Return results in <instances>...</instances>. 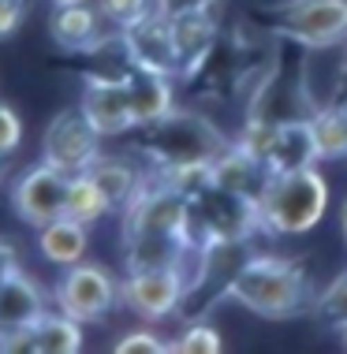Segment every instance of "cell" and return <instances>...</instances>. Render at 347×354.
<instances>
[{
	"label": "cell",
	"instance_id": "cell-26",
	"mask_svg": "<svg viewBox=\"0 0 347 354\" xmlns=\"http://www.w3.org/2000/svg\"><path fill=\"white\" fill-rule=\"evenodd\" d=\"M314 313L329 324V328H344V324H347V269L336 276L321 295H317Z\"/></svg>",
	"mask_w": 347,
	"mask_h": 354
},
{
	"label": "cell",
	"instance_id": "cell-19",
	"mask_svg": "<svg viewBox=\"0 0 347 354\" xmlns=\"http://www.w3.org/2000/svg\"><path fill=\"white\" fill-rule=\"evenodd\" d=\"M195 250H187L179 235H127L123 239V265L127 272L142 269H187Z\"/></svg>",
	"mask_w": 347,
	"mask_h": 354
},
{
	"label": "cell",
	"instance_id": "cell-20",
	"mask_svg": "<svg viewBox=\"0 0 347 354\" xmlns=\"http://www.w3.org/2000/svg\"><path fill=\"white\" fill-rule=\"evenodd\" d=\"M86 246H90V224L71 216H56L45 227H37V250H42L45 261L60 265H79L86 257Z\"/></svg>",
	"mask_w": 347,
	"mask_h": 354
},
{
	"label": "cell",
	"instance_id": "cell-7",
	"mask_svg": "<svg viewBox=\"0 0 347 354\" xmlns=\"http://www.w3.org/2000/svg\"><path fill=\"white\" fill-rule=\"evenodd\" d=\"M101 157V135L90 120L82 116V109H60L49 120L42 135V160L53 168L67 171V176H79V171H90Z\"/></svg>",
	"mask_w": 347,
	"mask_h": 354
},
{
	"label": "cell",
	"instance_id": "cell-21",
	"mask_svg": "<svg viewBox=\"0 0 347 354\" xmlns=\"http://www.w3.org/2000/svg\"><path fill=\"white\" fill-rule=\"evenodd\" d=\"M90 176H94V183L105 190V198L112 202V209H123L134 194H139V187L146 183V176H142V171L134 168L131 160H123V157H105V153L98 157V165L90 168Z\"/></svg>",
	"mask_w": 347,
	"mask_h": 354
},
{
	"label": "cell",
	"instance_id": "cell-35",
	"mask_svg": "<svg viewBox=\"0 0 347 354\" xmlns=\"http://www.w3.org/2000/svg\"><path fill=\"white\" fill-rule=\"evenodd\" d=\"M340 109H344V116H347V90L340 93Z\"/></svg>",
	"mask_w": 347,
	"mask_h": 354
},
{
	"label": "cell",
	"instance_id": "cell-34",
	"mask_svg": "<svg viewBox=\"0 0 347 354\" xmlns=\"http://www.w3.org/2000/svg\"><path fill=\"white\" fill-rule=\"evenodd\" d=\"M340 227H344V239H347V198H344V205H340Z\"/></svg>",
	"mask_w": 347,
	"mask_h": 354
},
{
	"label": "cell",
	"instance_id": "cell-3",
	"mask_svg": "<svg viewBox=\"0 0 347 354\" xmlns=\"http://www.w3.org/2000/svg\"><path fill=\"white\" fill-rule=\"evenodd\" d=\"M325 209H329V183L317 171V165L273 176L265 194L258 198L265 235H306L310 227L321 224Z\"/></svg>",
	"mask_w": 347,
	"mask_h": 354
},
{
	"label": "cell",
	"instance_id": "cell-12",
	"mask_svg": "<svg viewBox=\"0 0 347 354\" xmlns=\"http://www.w3.org/2000/svg\"><path fill=\"white\" fill-rule=\"evenodd\" d=\"M168 19H172V37H176V53H179V79L195 82L198 71L206 68V60L220 45L217 4L190 8V12H179V15H168Z\"/></svg>",
	"mask_w": 347,
	"mask_h": 354
},
{
	"label": "cell",
	"instance_id": "cell-29",
	"mask_svg": "<svg viewBox=\"0 0 347 354\" xmlns=\"http://www.w3.org/2000/svg\"><path fill=\"white\" fill-rule=\"evenodd\" d=\"M112 351L116 354H165V351H172V343L161 339L153 328H131L112 343Z\"/></svg>",
	"mask_w": 347,
	"mask_h": 354
},
{
	"label": "cell",
	"instance_id": "cell-1",
	"mask_svg": "<svg viewBox=\"0 0 347 354\" xmlns=\"http://www.w3.org/2000/svg\"><path fill=\"white\" fill-rule=\"evenodd\" d=\"M228 299L258 317L287 321L299 313H310L317 295L299 261H287L276 254H250L228 287Z\"/></svg>",
	"mask_w": 347,
	"mask_h": 354
},
{
	"label": "cell",
	"instance_id": "cell-37",
	"mask_svg": "<svg viewBox=\"0 0 347 354\" xmlns=\"http://www.w3.org/2000/svg\"><path fill=\"white\" fill-rule=\"evenodd\" d=\"M49 4H53V8H56V4H71V0H49Z\"/></svg>",
	"mask_w": 347,
	"mask_h": 354
},
{
	"label": "cell",
	"instance_id": "cell-30",
	"mask_svg": "<svg viewBox=\"0 0 347 354\" xmlns=\"http://www.w3.org/2000/svg\"><path fill=\"white\" fill-rule=\"evenodd\" d=\"M19 146H23V120L8 101H0V165L12 160Z\"/></svg>",
	"mask_w": 347,
	"mask_h": 354
},
{
	"label": "cell",
	"instance_id": "cell-8",
	"mask_svg": "<svg viewBox=\"0 0 347 354\" xmlns=\"http://www.w3.org/2000/svg\"><path fill=\"white\" fill-rule=\"evenodd\" d=\"M187 194H179L176 187L161 183L157 176H146V183L139 187V194L131 198L123 213V239L127 235H179L183 220H187Z\"/></svg>",
	"mask_w": 347,
	"mask_h": 354
},
{
	"label": "cell",
	"instance_id": "cell-25",
	"mask_svg": "<svg viewBox=\"0 0 347 354\" xmlns=\"http://www.w3.org/2000/svg\"><path fill=\"white\" fill-rule=\"evenodd\" d=\"M172 351H176V354H220V351H224V339H220L217 324L195 317L176 339H172Z\"/></svg>",
	"mask_w": 347,
	"mask_h": 354
},
{
	"label": "cell",
	"instance_id": "cell-22",
	"mask_svg": "<svg viewBox=\"0 0 347 354\" xmlns=\"http://www.w3.org/2000/svg\"><path fill=\"white\" fill-rule=\"evenodd\" d=\"M109 213H116L112 202L105 198V190L94 183L90 171H79V176H71V183H67V202H64V216L71 220H82V224H101Z\"/></svg>",
	"mask_w": 347,
	"mask_h": 354
},
{
	"label": "cell",
	"instance_id": "cell-14",
	"mask_svg": "<svg viewBox=\"0 0 347 354\" xmlns=\"http://www.w3.org/2000/svg\"><path fill=\"white\" fill-rule=\"evenodd\" d=\"M105 23H109V19L101 15L98 4H90V0H71V4H56V12L49 15V37H53L56 49L90 56L105 37L116 30V26L105 30Z\"/></svg>",
	"mask_w": 347,
	"mask_h": 354
},
{
	"label": "cell",
	"instance_id": "cell-11",
	"mask_svg": "<svg viewBox=\"0 0 347 354\" xmlns=\"http://www.w3.org/2000/svg\"><path fill=\"white\" fill-rule=\"evenodd\" d=\"M79 109H82V116L98 127L101 138H120V135H127V131H134L127 82L116 79V75L86 71L82 90H79Z\"/></svg>",
	"mask_w": 347,
	"mask_h": 354
},
{
	"label": "cell",
	"instance_id": "cell-24",
	"mask_svg": "<svg viewBox=\"0 0 347 354\" xmlns=\"http://www.w3.org/2000/svg\"><path fill=\"white\" fill-rule=\"evenodd\" d=\"M37 336V354H75L82 351V321L67 317L60 310H49L42 321L34 324Z\"/></svg>",
	"mask_w": 347,
	"mask_h": 354
},
{
	"label": "cell",
	"instance_id": "cell-18",
	"mask_svg": "<svg viewBox=\"0 0 347 354\" xmlns=\"http://www.w3.org/2000/svg\"><path fill=\"white\" fill-rule=\"evenodd\" d=\"M127 93H131V112H134V127L165 120L176 109V90H172V75L146 71V68H131L127 71Z\"/></svg>",
	"mask_w": 347,
	"mask_h": 354
},
{
	"label": "cell",
	"instance_id": "cell-9",
	"mask_svg": "<svg viewBox=\"0 0 347 354\" xmlns=\"http://www.w3.org/2000/svg\"><path fill=\"white\" fill-rule=\"evenodd\" d=\"M67 183L71 176L45 160H37L34 168H26L23 176L12 183V209L26 227H45L49 220L64 216L67 202Z\"/></svg>",
	"mask_w": 347,
	"mask_h": 354
},
{
	"label": "cell",
	"instance_id": "cell-28",
	"mask_svg": "<svg viewBox=\"0 0 347 354\" xmlns=\"http://www.w3.org/2000/svg\"><path fill=\"white\" fill-rule=\"evenodd\" d=\"M98 8H101V15L109 19V26L127 30V26H134L139 19L157 12V0H98Z\"/></svg>",
	"mask_w": 347,
	"mask_h": 354
},
{
	"label": "cell",
	"instance_id": "cell-16",
	"mask_svg": "<svg viewBox=\"0 0 347 354\" xmlns=\"http://www.w3.org/2000/svg\"><path fill=\"white\" fill-rule=\"evenodd\" d=\"M269 179H273V171L262 157H254V153H247L243 146H235V142H228L224 149H220V157L213 160V183L217 187H228V190H239V194L247 198H262Z\"/></svg>",
	"mask_w": 347,
	"mask_h": 354
},
{
	"label": "cell",
	"instance_id": "cell-4",
	"mask_svg": "<svg viewBox=\"0 0 347 354\" xmlns=\"http://www.w3.org/2000/svg\"><path fill=\"white\" fill-rule=\"evenodd\" d=\"M258 232H262V213H258L254 198L213 183L187 202V220H183L179 239L187 243V250L198 254L217 239H254Z\"/></svg>",
	"mask_w": 347,
	"mask_h": 354
},
{
	"label": "cell",
	"instance_id": "cell-33",
	"mask_svg": "<svg viewBox=\"0 0 347 354\" xmlns=\"http://www.w3.org/2000/svg\"><path fill=\"white\" fill-rule=\"evenodd\" d=\"M217 0H157V12L165 15H179V12H190V8H209Z\"/></svg>",
	"mask_w": 347,
	"mask_h": 354
},
{
	"label": "cell",
	"instance_id": "cell-17",
	"mask_svg": "<svg viewBox=\"0 0 347 354\" xmlns=\"http://www.w3.org/2000/svg\"><path fill=\"white\" fill-rule=\"evenodd\" d=\"M321 160L317 153V142H314V131H310V116L303 120H284L276 127V138H273V149H269L265 165L273 176H284V171H303V168H314Z\"/></svg>",
	"mask_w": 347,
	"mask_h": 354
},
{
	"label": "cell",
	"instance_id": "cell-15",
	"mask_svg": "<svg viewBox=\"0 0 347 354\" xmlns=\"http://www.w3.org/2000/svg\"><path fill=\"white\" fill-rule=\"evenodd\" d=\"M45 313H49V302H45L42 283L30 272L15 269L8 276V283L0 287V336L19 328H34Z\"/></svg>",
	"mask_w": 347,
	"mask_h": 354
},
{
	"label": "cell",
	"instance_id": "cell-2",
	"mask_svg": "<svg viewBox=\"0 0 347 354\" xmlns=\"http://www.w3.org/2000/svg\"><path fill=\"white\" fill-rule=\"evenodd\" d=\"M134 153L150 160L153 168H172V165H202V160H217L228 138L220 135L213 120L198 116V112H179L172 109L165 120L134 127Z\"/></svg>",
	"mask_w": 347,
	"mask_h": 354
},
{
	"label": "cell",
	"instance_id": "cell-31",
	"mask_svg": "<svg viewBox=\"0 0 347 354\" xmlns=\"http://www.w3.org/2000/svg\"><path fill=\"white\" fill-rule=\"evenodd\" d=\"M23 19H26V0H0V41L15 37Z\"/></svg>",
	"mask_w": 347,
	"mask_h": 354
},
{
	"label": "cell",
	"instance_id": "cell-13",
	"mask_svg": "<svg viewBox=\"0 0 347 354\" xmlns=\"http://www.w3.org/2000/svg\"><path fill=\"white\" fill-rule=\"evenodd\" d=\"M123 45H127V56L134 68L179 79V53H176V37H172V19L165 12H153L146 19H139L134 26H127Z\"/></svg>",
	"mask_w": 347,
	"mask_h": 354
},
{
	"label": "cell",
	"instance_id": "cell-5",
	"mask_svg": "<svg viewBox=\"0 0 347 354\" xmlns=\"http://www.w3.org/2000/svg\"><path fill=\"white\" fill-rule=\"evenodd\" d=\"M258 23L269 37L303 49H329L347 41V0H281Z\"/></svg>",
	"mask_w": 347,
	"mask_h": 354
},
{
	"label": "cell",
	"instance_id": "cell-23",
	"mask_svg": "<svg viewBox=\"0 0 347 354\" xmlns=\"http://www.w3.org/2000/svg\"><path fill=\"white\" fill-rule=\"evenodd\" d=\"M310 131H314L321 160H344L347 157V116H344L340 101L314 109L310 112Z\"/></svg>",
	"mask_w": 347,
	"mask_h": 354
},
{
	"label": "cell",
	"instance_id": "cell-32",
	"mask_svg": "<svg viewBox=\"0 0 347 354\" xmlns=\"http://www.w3.org/2000/svg\"><path fill=\"white\" fill-rule=\"evenodd\" d=\"M15 269H19V250L8 243V239H0V287L8 283V276H12Z\"/></svg>",
	"mask_w": 347,
	"mask_h": 354
},
{
	"label": "cell",
	"instance_id": "cell-6",
	"mask_svg": "<svg viewBox=\"0 0 347 354\" xmlns=\"http://www.w3.org/2000/svg\"><path fill=\"white\" fill-rule=\"evenodd\" d=\"M53 302L67 317H75L82 324H98L120 302V280L105 265H90V261L67 265L64 276L53 287Z\"/></svg>",
	"mask_w": 347,
	"mask_h": 354
},
{
	"label": "cell",
	"instance_id": "cell-10",
	"mask_svg": "<svg viewBox=\"0 0 347 354\" xmlns=\"http://www.w3.org/2000/svg\"><path fill=\"white\" fill-rule=\"evenodd\" d=\"M187 299V269H142L120 283V302L142 321H165Z\"/></svg>",
	"mask_w": 347,
	"mask_h": 354
},
{
	"label": "cell",
	"instance_id": "cell-36",
	"mask_svg": "<svg viewBox=\"0 0 347 354\" xmlns=\"http://www.w3.org/2000/svg\"><path fill=\"white\" fill-rule=\"evenodd\" d=\"M340 339H344V351H347V324H344V328H340Z\"/></svg>",
	"mask_w": 347,
	"mask_h": 354
},
{
	"label": "cell",
	"instance_id": "cell-27",
	"mask_svg": "<svg viewBox=\"0 0 347 354\" xmlns=\"http://www.w3.org/2000/svg\"><path fill=\"white\" fill-rule=\"evenodd\" d=\"M276 127H281L276 120H265V116H254V112H247V123H243V131H239L235 146H243L247 153H254V157L265 160L269 149H273Z\"/></svg>",
	"mask_w": 347,
	"mask_h": 354
}]
</instances>
